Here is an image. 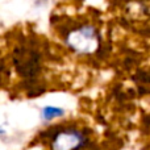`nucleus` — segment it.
<instances>
[{"mask_svg":"<svg viewBox=\"0 0 150 150\" xmlns=\"http://www.w3.org/2000/svg\"><path fill=\"white\" fill-rule=\"evenodd\" d=\"M63 115V109L62 108H57V107H45L42 109V117L45 120H52L55 117H59Z\"/></svg>","mask_w":150,"mask_h":150,"instance_id":"7ed1b4c3","label":"nucleus"},{"mask_svg":"<svg viewBox=\"0 0 150 150\" xmlns=\"http://www.w3.org/2000/svg\"><path fill=\"white\" fill-rule=\"evenodd\" d=\"M70 46L80 53H91L98 46V38L91 28H82L69 36Z\"/></svg>","mask_w":150,"mask_h":150,"instance_id":"f257e3e1","label":"nucleus"},{"mask_svg":"<svg viewBox=\"0 0 150 150\" xmlns=\"http://www.w3.org/2000/svg\"><path fill=\"white\" fill-rule=\"evenodd\" d=\"M86 142V137L82 132L74 129L63 130L58 133L53 140L52 149L53 150H76L82 148Z\"/></svg>","mask_w":150,"mask_h":150,"instance_id":"f03ea898","label":"nucleus"}]
</instances>
